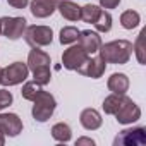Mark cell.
Masks as SVG:
<instances>
[{
    "label": "cell",
    "mask_w": 146,
    "mask_h": 146,
    "mask_svg": "<svg viewBox=\"0 0 146 146\" xmlns=\"http://www.w3.org/2000/svg\"><path fill=\"white\" fill-rule=\"evenodd\" d=\"M57 11L67 21H79L81 17V7L76 2H72V0H58Z\"/></svg>",
    "instance_id": "cell-16"
},
{
    "label": "cell",
    "mask_w": 146,
    "mask_h": 146,
    "mask_svg": "<svg viewBox=\"0 0 146 146\" xmlns=\"http://www.w3.org/2000/svg\"><path fill=\"white\" fill-rule=\"evenodd\" d=\"M52 137L57 141V143H69L70 137H72V129L69 124L65 122H57L52 125Z\"/></svg>",
    "instance_id": "cell-17"
},
{
    "label": "cell",
    "mask_w": 146,
    "mask_h": 146,
    "mask_svg": "<svg viewBox=\"0 0 146 146\" xmlns=\"http://www.w3.org/2000/svg\"><path fill=\"white\" fill-rule=\"evenodd\" d=\"M2 21V35L9 40H19L24 36V31L28 28V21L24 17H0Z\"/></svg>",
    "instance_id": "cell-6"
},
{
    "label": "cell",
    "mask_w": 146,
    "mask_h": 146,
    "mask_svg": "<svg viewBox=\"0 0 146 146\" xmlns=\"http://www.w3.org/2000/svg\"><path fill=\"white\" fill-rule=\"evenodd\" d=\"M40 90H41V86H40L38 83H35V81H28V83H26V81H24L23 90H21V95H23V98H24V100L33 102Z\"/></svg>",
    "instance_id": "cell-25"
},
{
    "label": "cell",
    "mask_w": 146,
    "mask_h": 146,
    "mask_svg": "<svg viewBox=\"0 0 146 146\" xmlns=\"http://www.w3.org/2000/svg\"><path fill=\"white\" fill-rule=\"evenodd\" d=\"M55 108H57V100L52 93L45 91V90H40L38 95L35 96L33 100V108H31V115L36 122H46L52 119V115L55 113Z\"/></svg>",
    "instance_id": "cell-2"
},
{
    "label": "cell",
    "mask_w": 146,
    "mask_h": 146,
    "mask_svg": "<svg viewBox=\"0 0 146 146\" xmlns=\"http://www.w3.org/2000/svg\"><path fill=\"white\" fill-rule=\"evenodd\" d=\"M129 84H131V81H129L127 74H124V72H113L107 81L108 91H112L115 95H125L129 91Z\"/></svg>",
    "instance_id": "cell-14"
},
{
    "label": "cell",
    "mask_w": 146,
    "mask_h": 146,
    "mask_svg": "<svg viewBox=\"0 0 146 146\" xmlns=\"http://www.w3.org/2000/svg\"><path fill=\"white\" fill-rule=\"evenodd\" d=\"M100 11H102V7H100V5L86 4V5H83V7H81V17H79V19H81L83 23L93 24V23L96 21V17H98Z\"/></svg>",
    "instance_id": "cell-22"
},
{
    "label": "cell",
    "mask_w": 146,
    "mask_h": 146,
    "mask_svg": "<svg viewBox=\"0 0 146 146\" xmlns=\"http://www.w3.org/2000/svg\"><path fill=\"white\" fill-rule=\"evenodd\" d=\"M0 36H2V21H0Z\"/></svg>",
    "instance_id": "cell-31"
},
{
    "label": "cell",
    "mask_w": 146,
    "mask_h": 146,
    "mask_svg": "<svg viewBox=\"0 0 146 146\" xmlns=\"http://www.w3.org/2000/svg\"><path fill=\"white\" fill-rule=\"evenodd\" d=\"M98 55L107 64L124 65L132 57V43L129 40H113V41L102 43V46L98 50Z\"/></svg>",
    "instance_id": "cell-1"
},
{
    "label": "cell",
    "mask_w": 146,
    "mask_h": 146,
    "mask_svg": "<svg viewBox=\"0 0 146 146\" xmlns=\"http://www.w3.org/2000/svg\"><path fill=\"white\" fill-rule=\"evenodd\" d=\"M33 81L38 83L41 88L46 86V84H50V81H52V70H50V65L35 69V70H33Z\"/></svg>",
    "instance_id": "cell-24"
},
{
    "label": "cell",
    "mask_w": 146,
    "mask_h": 146,
    "mask_svg": "<svg viewBox=\"0 0 146 146\" xmlns=\"http://www.w3.org/2000/svg\"><path fill=\"white\" fill-rule=\"evenodd\" d=\"M78 45L88 53V55H93V53H98L100 46H102V36L98 31H93V29H84V31H79V38H78Z\"/></svg>",
    "instance_id": "cell-11"
},
{
    "label": "cell",
    "mask_w": 146,
    "mask_h": 146,
    "mask_svg": "<svg viewBox=\"0 0 146 146\" xmlns=\"http://www.w3.org/2000/svg\"><path fill=\"white\" fill-rule=\"evenodd\" d=\"M79 122L86 131H96V129L102 127L103 119H102V113L96 108H84L79 115Z\"/></svg>",
    "instance_id": "cell-13"
},
{
    "label": "cell",
    "mask_w": 146,
    "mask_h": 146,
    "mask_svg": "<svg viewBox=\"0 0 146 146\" xmlns=\"http://www.w3.org/2000/svg\"><path fill=\"white\" fill-rule=\"evenodd\" d=\"M7 4L14 9H26L29 5V0H7Z\"/></svg>",
    "instance_id": "cell-28"
},
{
    "label": "cell",
    "mask_w": 146,
    "mask_h": 146,
    "mask_svg": "<svg viewBox=\"0 0 146 146\" xmlns=\"http://www.w3.org/2000/svg\"><path fill=\"white\" fill-rule=\"evenodd\" d=\"M4 144H5V134L0 131V146H4Z\"/></svg>",
    "instance_id": "cell-30"
},
{
    "label": "cell",
    "mask_w": 146,
    "mask_h": 146,
    "mask_svg": "<svg viewBox=\"0 0 146 146\" xmlns=\"http://www.w3.org/2000/svg\"><path fill=\"white\" fill-rule=\"evenodd\" d=\"M28 78H29L28 64H24V62H12L7 67H2V72H0V84L5 86V88H11V86L23 84Z\"/></svg>",
    "instance_id": "cell-3"
},
{
    "label": "cell",
    "mask_w": 146,
    "mask_h": 146,
    "mask_svg": "<svg viewBox=\"0 0 146 146\" xmlns=\"http://www.w3.org/2000/svg\"><path fill=\"white\" fill-rule=\"evenodd\" d=\"M146 143V129L144 127H132V129H124L120 134L115 137L113 144H124V146H141Z\"/></svg>",
    "instance_id": "cell-8"
},
{
    "label": "cell",
    "mask_w": 146,
    "mask_h": 146,
    "mask_svg": "<svg viewBox=\"0 0 146 146\" xmlns=\"http://www.w3.org/2000/svg\"><path fill=\"white\" fill-rule=\"evenodd\" d=\"M112 21H113L112 19V14L108 11L102 9L100 14H98V17H96V21L93 23V26H95V29L98 33H108L112 29Z\"/></svg>",
    "instance_id": "cell-19"
},
{
    "label": "cell",
    "mask_w": 146,
    "mask_h": 146,
    "mask_svg": "<svg viewBox=\"0 0 146 146\" xmlns=\"http://www.w3.org/2000/svg\"><path fill=\"white\" fill-rule=\"evenodd\" d=\"M96 143H95V139H91V137H86V136H81V137H78L76 139V146H95Z\"/></svg>",
    "instance_id": "cell-29"
},
{
    "label": "cell",
    "mask_w": 146,
    "mask_h": 146,
    "mask_svg": "<svg viewBox=\"0 0 146 146\" xmlns=\"http://www.w3.org/2000/svg\"><path fill=\"white\" fill-rule=\"evenodd\" d=\"M12 102H14V96H12V93L4 86L2 90H0V112H2L4 108H7L9 105H12Z\"/></svg>",
    "instance_id": "cell-26"
},
{
    "label": "cell",
    "mask_w": 146,
    "mask_h": 146,
    "mask_svg": "<svg viewBox=\"0 0 146 146\" xmlns=\"http://www.w3.org/2000/svg\"><path fill=\"white\" fill-rule=\"evenodd\" d=\"M78 38H79V29L74 26L62 28L60 35H58V41L62 45H74V43H78Z\"/></svg>",
    "instance_id": "cell-21"
},
{
    "label": "cell",
    "mask_w": 146,
    "mask_h": 146,
    "mask_svg": "<svg viewBox=\"0 0 146 146\" xmlns=\"http://www.w3.org/2000/svg\"><path fill=\"white\" fill-rule=\"evenodd\" d=\"M0 131L5 137H16L23 132V120L17 113L12 112H0Z\"/></svg>",
    "instance_id": "cell-9"
},
{
    "label": "cell",
    "mask_w": 146,
    "mask_h": 146,
    "mask_svg": "<svg viewBox=\"0 0 146 146\" xmlns=\"http://www.w3.org/2000/svg\"><path fill=\"white\" fill-rule=\"evenodd\" d=\"M122 0H100V7L105 9V11H110V9H117L120 5Z\"/></svg>",
    "instance_id": "cell-27"
},
{
    "label": "cell",
    "mask_w": 146,
    "mask_h": 146,
    "mask_svg": "<svg viewBox=\"0 0 146 146\" xmlns=\"http://www.w3.org/2000/svg\"><path fill=\"white\" fill-rule=\"evenodd\" d=\"M144 35H146V31L143 29V31L137 35V40L132 43V53L136 55V58H137V62H139L141 65H144V62H146V58H144V52H146V46H144Z\"/></svg>",
    "instance_id": "cell-23"
},
{
    "label": "cell",
    "mask_w": 146,
    "mask_h": 146,
    "mask_svg": "<svg viewBox=\"0 0 146 146\" xmlns=\"http://www.w3.org/2000/svg\"><path fill=\"white\" fill-rule=\"evenodd\" d=\"M26 64H28L29 72H33L35 69L50 65V64H52V58H50V55H48L45 50L33 48V50H29V53H28V62H26Z\"/></svg>",
    "instance_id": "cell-15"
},
{
    "label": "cell",
    "mask_w": 146,
    "mask_h": 146,
    "mask_svg": "<svg viewBox=\"0 0 146 146\" xmlns=\"http://www.w3.org/2000/svg\"><path fill=\"white\" fill-rule=\"evenodd\" d=\"M0 72H2V67H0Z\"/></svg>",
    "instance_id": "cell-32"
},
{
    "label": "cell",
    "mask_w": 146,
    "mask_h": 146,
    "mask_svg": "<svg viewBox=\"0 0 146 146\" xmlns=\"http://www.w3.org/2000/svg\"><path fill=\"white\" fill-rule=\"evenodd\" d=\"M90 55L79 46V45H70L67 50L62 53V65L67 70H78L88 58Z\"/></svg>",
    "instance_id": "cell-7"
},
{
    "label": "cell",
    "mask_w": 146,
    "mask_h": 146,
    "mask_svg": "<svg viewBox=\"0 0 146 146\" xmlns=\"http://www.w3.org/2000/svg\"><path fill=\"white\" fill-rule=\"evenodd\" d=\"M139 23H141V16L137 11L129 9V11H124L120 14V26L124 29H134L139 26Z\"/></svg>",
    "instance_id": "cell-18"
},
{
    "label": "cell",
    "mask_w": 146,
    "mask_h": 146,
    "mask_svg": "<svg viewBox=\"0 0 146 146\" xmlns=\"http://www.w3.org/2000/svg\"><path fill=\"white\" fill-rule=\"evenodd\" d=\"M107 70V62L98 55V57H88L86 62L78 69L81 76L91 78V79H100Z\"/></svg>",
    "instance_id": "cell-10"
},
{
    "label": "cell",
    "mask_w": 146,
    "mask_h": 146,
    "mask_svg": "<svg viewBox=\"0 0 146 146\" xmlns=\"http://www.w3.org/2000/svg\"><path fill=\"white\" fill-rule=\"evenodd\" d=\"M141 108H139V105H136L129 96H125L124 95V100H122V103H120V107H119V110L115 112V119H117V122L119 124H122V125H129V124H134V122H137L139 119H141Z\"/></svg>",
    "instance_id": "cell-5"
},
{
    "label": "cell",
    "mask_w": 146,
    "mask_h": 146,
    "mask_svg": "<svg viewBox=\"0 0 146 146\" xmlns=\"http://www.w3.org/2000/svg\"><path fill=\"white\" fill-rule=\"evenodd\" d=\"M122 100H124V95H115V93L108 95V96L103 100V103H102L103 112H105L107 115H115V112L119 110Z\"/></svg>",
    "instance_id": "cell-20"
},
{
    "label": "cell",
    "mask_w": 146,
    "mask_h": 146,
    "mask_svg": "<svg viewBox=\"0 0 146 146\" xmlns=\"http://www.w3.org/2000/svg\"><path fill=\"white\" fill-rule=\"evenodd\" d=\"M58 0H31L29 11L36 19H46L57 11Z\"/></svg>",
    "instance_id": "cell-12"
},
{
    "label": "cell",
    "mask_w": 146,
    "mask_h": 146,
    "mask_svg": "<svg viewBox=\"0 0 146 146\" xmlns=\"http://www.w3.org/2000/svg\"><path fill=\"white\" fill-rule=\"evenodd\" d=\"M24 40H26V43H28L29 46H33V48L48 46V45H52V41H53V31H52L50 26H43V24L36 26V24H33V26H28V28H26V31H24Z\"/></svg>",
    "instance_id": "cell-4"
}]
</instances>
